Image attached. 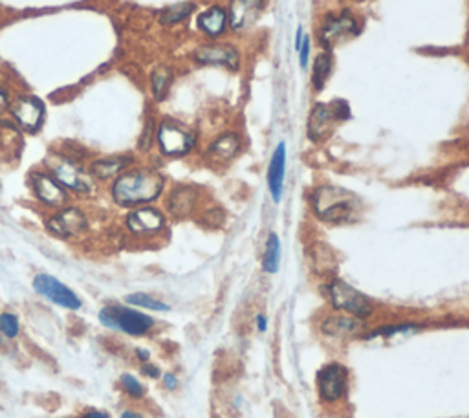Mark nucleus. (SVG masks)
Here are the masks:
<instances>
[{"mask_svg": "<svg viewBox=\"0 0 469 418\" xmlns=\"http://www.w3.org/2000/svg\"><path fill=\"white\" fill-rule=\"evenodd\" d=\"M165 189V176L156 169L132 167L112 180L110 197L119 207L149 206L162 197Z\"/></svg>", "mask_w": 469, "mask_h": 418, "instance_id": "obj_1", "label": "nucleus"}, {"mask_svg": "<svg viewBox=\"0 0 469 418\" xmlns=\"http://www.w3.org/2000/svg\"><path fill=\"white\" fill-rule=\"evenodd\" d=\"M310 204L317 219L326 224H351L358 220L360 200L351 191L336 185H319L310 197Z\"/></svg>", "mask_w": 469, "mask_h": 418, "instance_id": "obj_2", "label": "nucleus"}, {"mask_svg": "<svg viewBox=\"0 0 469 418\" xmlns=\"http://www.w3.org/2000/svg\"><path fill=\"white\" fill-rule=\"evenodd\" d=\"M97 321L103 329L119 332L128 338H145L154 332L158 321L149 312H143L140 308L128 307V304H105L97 312Z\"/></svg>", "mask_w": 469, "mask_h": 418, "instance_id": "obj_3", "label": "nucleus"}, {"mask_svg": "<svg viewBox=\"0 0 469 418\" xmlns=\"http://www.w3.org/2000/svg\"><path fill=\"white\" fill-rule=\"evenodd\" d=\"M50 175L65 187L68 193L88 197L96 191V180L83 163L70 154H52L46 162Z\"/></svg>", "mask_w": 469, "mask_h": 418, "instance_id": "obj_4", "label": "nucleus"}, {"mask_svg": "<svg viewBox=\"0 0 469 418\" xmlns=\"http://www.w3.org/2000/svg\"><path fill=\"white\" fill-rule=\"evenodd\" d=\"M326 295H329L330 304H332L338 312L351 314L360 319H367L374 314V303L368 299L367 295L361 294L360 290H355L354 286L348 285L343 279H332L329 285L325 286Z\"/></svg>", "mask_w": 469, "mask_h": 418, "instance_id": "obj_5", "label": "nucleus"}, {"mask_svg": "<svg viewBox=\"0 0 469 418\" xmlns=\"http://www.w3.org/2000/svg\"><path fill=\"white\" fill-rule=\"evenodd\" d=\"M31 288L39 297L55 304V307L65 308L68 312H79L83 308V299L79 295L75 294L70 286L50 273H37L35 277L31 279Z\"/></svg>", "mask_w": 469, "mask_h": 418, "instance_id": "obj_6", "label": "nucleus"}, {"mask_svg": "<svg viewBox=\"0 0 469 418\" xmlns=\"http://www.w3.org/2000/svg\"><path fill=\"white\" fill-rule=\"evenodd\" d=\"M167 216L154 206L132 207L125 216V229L136 238H153L165 231Z\"/></svg>", "mask_w": 469, "mask_h": 418, "instance_id": "obj_7", "label": "nucleus"}, {"mask_svg": "<svg viewBox=\"0 0 469 418\" xmlns=\"http://www.w3.org/2000/svg\"><path fill=\"white\" fill-rule=\"evenodd\" d=\"M156 143L163 156L167 158H182L187 156L197 145V136L175 121H163L156 131Z\"/></svg>", "mask_w": 469, "mask_h": 418, "instance_id": "obj_8", "label": "nucleus"}, {"mask_svg": "<svg viewBox=\"0 0 469 418\" xmlns=\"http://www.w3.org/2000/svg\"><path fill=\"white\" fill-rule=\"evenodd\" d=\"M316 385L321 402L336 404L348 392V369L339 361H330L317 370Z\"/></svg>", "mask_w": 469, "mask_h": 418, "instance_id": "obj_9", "label": "nucleus"}, {"mask_svg": "<svg viewBox=\"0 0 469 418\" xmlns=\"http://www.w3.org/2000/svg\"><path fill=\"white\" fill-rule=\"evenodd\" d=\"M46 229L53 237L68 241V238L79 237L88 231V216L77 206H65L61 209H55L53 215H50L44 222Z\"/></svg>", "mask_w": 469, "mask_h": 418, "instance_id": "obj_10", "label": "nucleus"}, {"mask_svg": "<svg viewBox=\"0 0 469 418\" xmlns=\"http://www.w3.org/2000/svg\"><path fill=\"white\" fill-rule=\"evenodd\" d=\"M30 187L37 202L43 204L50 209H61V207L70 204V193L59 184L48 171H33L30 172Z\"/></svg>", "mask_w": 469, "mask_h": 418, "instance_id": "obj_11", "label": "nucleus"}, {"mask_svg": "<svg viewBox=\"0 0 469 418\" xmlns=\"http://www.w3.org/2000/svg\"><path fill=\"white\" fill-rule=\"evenodd\" d=\"M360 31L361 28L358 18L352 15V11L345 9L339 15H329L323 21L319 30V40L326 50H332L336 44L360 35Z\"/></svg>", "mask_w": 469, "mask_h": 418, "instance_id": "obj_12", "label": "nucleus"}, {"mask_svg": "<svg viewBox=\"0 0 469 418\" xmlns=\"http://www.w3.org/2000/svg\"><path fill=\"white\" fill-rule=\"evenodd\" d=\"M9 112L11 118L17 121L18 127L22 131L35 132L40 131L44 123V116H46V109H44L43 101L33 96H18L15 101L9 103Z\"/></svg>", "mask_w": 469, "mask_h": 418, "instance_id": "obj_13", "label": "nucleus"}, {"mask_svg": "<svg viewBox=\"0 0 469 418\" xmlns=\"http://www.w3.org/2000/svg\"><path fill=\"white\" fill-rule=\"evenodd\" d=\"M193 59L198 65L224 66V68H229L233 72H237L238 66H241V53L233 44H202L193 52Z\"/></svg>", "mask_w": 469, "mask_h": 418, "instance_id": "obj_14", "label": "nucleus"}, {"mask_svg": "<svg viewBox=\"0 0 469 418\" xmlns=\"http://www.w3.org/2000/svg\"><path fill=\"white\" fill-rule=\"evenodd\" d=\"M363 330H365L363 319L345 312L330 314V316L323 317V321L319 323V332L325 336V338L330 339L358 338V336L363 334Z\"/></svg>", "mask_w": 469, "mask_h": 418, "instance_id": "obj_15", "label": "nucleus"}, {"mask_svg": "<svg viewBox=\"0 0 469 418\" xmlns=\"http://www.w3.org/2000/svg\"><path fill=\"white\" fill-rule=\"evenodd\" d=\"M264 9V0H231L228 8V26L235 33H244L255 26Z\"/></svg>", "mask_w": 469, "mask_h": 418, "instance_id": "obj_16", "label": "nucleus"}, {"mask_svg": "<svg viewBox=\"0 0 469 418\" xmlns=\"http://www.w3.org/2000/svg\"><path fill=\"white\" fill-rule=\"evenodd\" d=\"M242 150V138L237 132H224L211 141L206 150V160L211 165H226L237 158Z\"/></svg>", "mask_w": 469, "mask_h": 418, "instance_id": "obj_17", "label": "nucleus"}, {"mask_svg": "<svg viewBox=\"0 0 469 418\" xmlns=\"http://www.w3.org/2000/svg\"><path fill=\"white\" fill-rule=\"evenodd\" d=\"M200 202V191L193 185H176L167 197V211L172 219H187L197 211Z\"/></svg>", "mask_w": 469, "mask_h": 418, "instance_id": "obj_18", "label": "nucleus"}, {"mask_svg": "<svg viewBox=\"0 0 469 418\" xmlns=\"http://www.w3.org/2000/svg\"><path fill=\"white\" fill-rule=\"evenodd\" d=\"M285 178H286V143L281 141L279 145L275 147L272 154V160H270V165H267V191H270V197L275 204L281 202L282 193H285Z\"/></svg>", "mask_w": 469, "mask_h": 418, "instance_id": "obj_19", "label": "nucleus"}, {"mask_svg": "<svg viewBox=\"0 0 469 418\" xmlns=\"http://www.w3.org/2000/svg\"><path fill=\"white\" fill-rule=\"evenodd\" d=\"M336 123H338V121L333 118L330 106L325 105V103H317V105L310 110V116H308V138H310V141H314V143L325 141L326 138L332 134L333 125Z\"/></svg>", "mask_w": 469, "mask_h": 418, "instance_id": "obj_20", "label": "nucleus"}, {"mask_svg": "<svg viewBox=\"0 0 469 418\" xmlns=\"http://www.w3.org/2000/svg\"><path fill=\"white\" fill-rule=\"evenodd\" d=\"M132 162L134 160L131 156H106V158H97L90 163V175L94 176V180L96 182H109L118 178L121 172H125L127 169H131Z\"/></svg>", "mask_w": 469, "mask_h": 418, "instance_id": "obj_21", "label": "nucleus"}, {"mask_svg": "<svg viewBox=\"0 0 469 418\" xmlns=\"http://www.w3.org/2000/svg\"><path fill=\"white\" fill-rule=\"evenodd\" d=\"M197 26L204 35L211 37V39L224 35L226 30H228V11L224 8H220V6L207 8L206 11L198 15Z\"/></svg>", "mask_w": 469, "mask_h": 418, "instance_id": "obj_22", "label": "nucleus"}, {"mask_svg": "<svg viewBox=\"0 0 469 418\" xmlns=\"http://www.w3.org/2000/svg\"><path fill=\"white\" fill-rule=\"evenodd\" d=\"M125 304L134 308H140L143 312H154V314H167L171 312V304L165 303L160 297H154L153 294L147 292H132V294L125 295Z\"/></svg>", "mask_w": 469, "mask_h": 418, "instance_id": "obj_23", "label": "nucleus"}, {"mask_svg": "<svg viewBox=\"0 0 469 418\" xmlns=\"http://www.w3.org/2000/svg\"><path fill=\"white\" fill-rule=\"evenodd\" d=\"M426 325H421V323H392V325H382L377 326L374 330H368L367 334L363 336L365 341L368 339H390L396 338V336H404V334H411V332H416V330L424 329Z\"/></svg>", "mask_w": 469, "mask_h": 418, "instance_id": "obj_24", "label": "nucleus"}, {"mask_svg": "<svg viewBox=\"0 0 469 418\" xmlns=\"http://www.w3.org/2000/svg\"><path fill=\"white\" fill-rule=\"evenodd\" d=\"M333 68L332 55L329 52L319 53L314 61V72H311V87L316 92H323L326 87V81L330 79Z\"/></svg>", "mask_w": 469, "mask_h": 418, "instance_id": "obj_25", "label": "nucleus"}, {"mask_svg": "<svg viewBox=\"0 0 469 418\" xmlns=\"http://www.w3.org/2000/svg\"><path fill=\"white\" fill-rule=\"evenodd\" d=\"M281 268V241H279V235L270 233L266 241V248H264V255H263V270L264 273H273L279 272Z\"/></svg>", "mask_w": 469, "mask_h": 418, "instance_id": "obj_26", "label": "nucleus"}, {"mask_svg": "<svg viewBox=\"0 0 469 418\" xmlns=\"http://www.w3.org/2000/svg\"><path fill=\"white\" fill-rule=\"evenodd\" d=\"M172 83V70L167 66H158L150 75V90L156 101H163Z\"/></svg>", "mask_w": 469, "mask_h": 418, "instance_id": "obj_27", "label": "nucleus"}, {"mask_svg": "<svg viewBox=\"0 0 469 418\" xmlns=\"http://www.w3.org/2000/svg\"><path fill=\"white\" fill-rule=\"evenodd\" d=\"M119 389L127 398L134 402L143 400L145 396H147V387H145V383L138 378L136 374L132 373H123L118 380Z\"/></svg>", "mask_w": 469, "mask_h": 418, "instance_id": "obj_28", "label": "nucleus"}, {"mask_svg": "<svg viewBox=\"0 0 469 418\" xmlns=\"http://www.w3.org/2000/svg\"><path fill=\"white\" fill-rule=\"evenodd\" d=\"M0 334L8 341H15V339L21 338L22 325L17 312H11V310L0 312Z\"/></svg>", "mask_w": 469, "mask_h": 418, "instance_id": "obj_29", "label": "nucleus"}, {"mask_svg": "<svg viewBox=\"0 0 469 418\" xmlns=\"http://www.w3.org/2000/svg\"><path fill=\"white\" fill-rule=\"evenodd\" d=\"M194 11V4L191 2H182V4H175L171 8L163 9L162 15H160V22L163 26H172V24H178V22L185 21L189 15Z\"/></svg>", "mask_w": 469, "mask_h": 418, "instance_id": "obj_30", "label": "nucleus"}, {"mask_svg": "<svg viewBox=\"0 0 469 418\" xmlns=\"http://www.w3.org/2000/svg\"><path fill=\"white\" fill-rule=\"evenodd\" d=\"M329 106H330V110H332L333 118H336L338 123L339 121H348V119L352 118V110L345 99H333Z\"/></svg>", "mask_w": 469, "mask_h": 418, "instance_id": "obj_31", "label": "nucleus"}, {"mask_svg": "<svg viewBox=\"0 0 469 418\" xmlns=\"http://www.w3.org/2000/svg\"><path fill=\"white\" fill-rule=\"evenodd\" d=\"M156 141V128H154V121L153 119H149L147 121V125H145L143 132H141L140 136V150H149L150 147H153V143Z\"/></svg>", "mask_w": 469, "mask_h": 418, "instance_id": "obj_32", "label": "nucleus"}, {"mask_svg": "<svg viewBox=\"0 0 469 418\" xmlns=\"http://www.w3.org/2000/svg\"><path fill=\"white\" fill-rule=\"evenodd\" d=\"M140 373L143 374L145 378L149 380H160L162 378V369L160 365H156L154 361H145V363H140Z\"/></svg>", "mask_w": 469, "mask_h": 418, "instance_id": "obj_33", "label": "nucleus"}, {"mask_svg": "<svg viewBox=\"0 0 469 418\" xmlns=\"http://www.w3.org/2000/svg\"><path fill=\"white\" fill-rule=\"evenodd\" d=\"M310 50H311V40L310 37L304 35L303 44H301V48H299V65L303 70L308 68V61H310Z\"/></svg>", "mask_w": 469, "mask_h": 418, "instance_id": "obj_34", "label": "nucleus"}, {"mask_svg": "<svg viewBox=\"0 0 469 418\" xmlns=\"http://www.w3.org/2000/svg\"><path fill=\"white\" fill-rule=\"evenodd\" d=\"M162 385H163V389H165V391H169V392H172V391H176V389L180 387V380H178V376H176L175 373H171V370H169V373H163L162 374Z\"/></svg>", "mask_w": 469, "mask_h": 418, "instance_id": "obj_35", "label": "nucleus"}, {"mask_svg": "<svg viewBox=\"0 0 469 418\" xmlns=\"http://www.w3.org/2000/svg\"><path fill=\"white\" fill-rule=\"evenodd\" d=\"M267 316L264 312H259L257 316H255V329H257V332L259 334H266L267 332Z\"/></svg>", "mask_w": 469, "mask_h": 418, "instance_id": "obj_36", "label": "nucleus"}, {"mask_svg": "<svg viewBox=\"0 0 469 418\" xmlns=\"http://www.w3.org/2000/svg\"><path fill=\"white\" fill-rule=\"evenodd\" d=\"M134 358H136L140 363H145V361H150V351L145 347H136L134 348Z\"/></svg>", "mask_w": 469, "mask_h": 418, "instance_id": "obj_37", "label": "nucleus"}, {"mask_svg": "<svg viewBox=\"0 0 469 418\" xmlns=\"http://www.w3.org/2000/svg\"><path fill=\"white\" fill-rule=\"evenodd\" d=\"M79 418H112L110 417L106 411H101V409H88L84 411L83 414H81Z\"/></svg>", "mask_w": 469, "mask_h": 418, "instance_id": "obj_38", "label": "nucleus"}, {"mask_svg": "<svg viewBox=\"0 0 469 418\" xmlns=\"http://www.w3.org/2000/svg\"><path fill=\"white\" fill-rule=\"evenodd\" d=\"M9 97H8V92H6L4 88L0 87V114H2V112H4L6 109H8L9 106Z\"/></svg>", "mask_w": 469, "mask_h": 418, "instance_id": "obj_39", "label": "nucleus"}, {"mask_svg": "<svg viewBox=\"0 0 469 418\" xmlns=\"http://www.w3.org/2000/svg\"><path fill=\"white\" fill-rule=\"evenodd\" d=\"M119 418H145V414L140 413V411H136V409H123L121 414H119Z\"/></svg>", "mask_w": 469, "mask_h": 418, "instance_id": "obj_40", "label": "nucleus"}, {"mask_svg": "<svg viewBox=\"0 0 469 418\" xmlns=\"http://www.w3.org/2000/svg\"><path fill=\"white\" fill-rule=\"evenodd\" d=\"M303 39H304L303 28L299 26L297 33H295V50H297V52H299V48H301V44H303Z\"/></svg>", "mask_w": 469, "mask_h": 418, "instance_id": "obj_41", "label": "nucleus"}, {"mask_svg": "<svg viewBox=\"0 0 469 418\" xmlns=\"http://www.w3.org/2000/svg\"><path fill=\"white\" fill-rule=\"evenodd\" d=\"M2 345H4V338H2V334H0V348H2Z\"/></svg>", "mask_w": 469, "mask_h": 418, "instance_id": "obj_42", "label": "nucleus"}, {"mask_svg": "<svg viewBox=\"0 0 469 418\" xmlns=\"http://www.w3.org/2000/svg\"><path fill=\"white\" fill-rule=\"evenodd\" d=\"M355 2H363V0H355Z\"/></svg>", "mask_w": 469, "mask_h": 418, "instance_id": "obj_43", "label": "nucleus"}]
</instances>
